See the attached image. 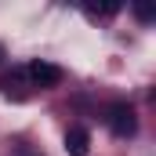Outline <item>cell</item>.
I'll return each mask as SVG.
<instances>
[{"instance_id":"obj_1","label":"cell","mask_w":156,"mask_h":156,"mask_svg":"<svg viewBox=\"0 0 156 156\" xmlns=\"http://www.w3.org/2000/svg\"><path fill=\"white\" fill-rule=\"evenodd\" d=\"M105 123H109V131H113L116 138H131V134L138 131L134 105H127V102H113V105H109V113H105Z\"/></svg>"},{"instance_id":"obj_2","label":"cell","mask_w":156,"mask_h":156,"mask_svg":"<svg viewBox=\"0 0 156 156\" xmlns=\"http://www.w3.org/2000/svg\"><path fill=\"white\" fill-rule=\"evenodd\" d=\"M26 80H29L33 87H58V83H62V69H58L55 62L37 58V62L26 66Z\"/></svg>"},{"instance_id":"obj_3","label":"cell","mask_w":156,"mask_h":156,"mask_svg":"<svg viewBox=\"0 0 156 156\" xmlns=\"http://www.w3.org/2000/svg\"><path fill=\"white\" fill-rule=\"evenodd\" d=\"M87 149H91L87 127H69V134H66V153L69 156H87Z\"/></svg>"},{"instance_id":"obj_4","label":"cell","mask_w":156,"mask_h":156,"mask_svg":"<svg viewBox=\"0 0 156 156\" xmlns=\"http://www.w3.org/2000/svg\"><path fill=\"white\" fill-rule=\"evenodd\" d=\"M22 83H26V69H11V73H4V76H0V91H4V94H11V91L18 94V87H22Z\"/></svg>"},{"instance_id":"obj_5","label":"cell","mask_w":156,"mask_h":156,"mask_svg":"<svg viewBox=\"0 0 156 156\" xmlns=\"http://www.w3.org/2000/svg\"><path fill=\"white\" fill-rule=\"evenodd\" d=\"M83 11H87L91 18H109V15L120 11V4H83Z\"/></svg>"},{"instance_id":"obj_6","label":"cell","mask_w":156,"mask_h":156,"mask_svg":"<svg viewBox=\"0 0 156 156\" xmlns=\"http://www.w3.org/2000/svg\"><path fill=\"white\" fill-rule=\"evenodd\" d=\"M134 15H138V18H142V22H153V11H149V7H142V4H138V7H134Z\"/></svg>"},{"instance_id":"obj_7","label":"cell","mask_w":156,"mask_h":156,"mask_svg":"<svg viewBox=\"0 0 156 156\" xmlns=\"http://www.w3.org/2000/svg\"><path fill=\"white\" fill-rule=\"evenodd\" d=\"M0 58H4V44H0Z\"/></svg>"}]
</instances>
